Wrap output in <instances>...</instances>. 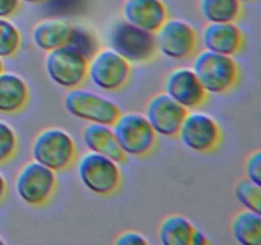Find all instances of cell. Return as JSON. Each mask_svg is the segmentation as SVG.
I'll use <instances>...</instances> for the list:
<instances>
[{
	"instance_id": "cell-11",
	"label": "cell",
	"mask_w": 261,
	"mask_h": 245,
	"mask_svg": "<svg viewBox=\"0 0 261 245\" xmlns=\"http://www.w3.org/2000/svg\"><path fill=\"white\" fill-rule=\"evenodd\" d=\"M155 47L163 56L172 60H184L195 53L198 33L190 23L182 19H166L154 33Z\"/></svg>"
},
{
	"instance_id": "cell-18",
	"label": "cell",
	"mask_w": 261,
	"mask_h": 245,
	"mask_svg": "<svg viewBox=\"0 0 261 245\" xmlns=\"http://www.w3.org/2000/svg\"><path fill=\"white\" fill-rule=\"evenodd\" d=\"M73 26L61 18H48L38 22L32 30V41L41 51L54 50L66 45Z\"/></svg>"
},
{
	"instance_id": "cell-30",
	"label": "cell",
	"mask_w": 261,
	"mask_h": 245,
	"mask_svg": "<svg viewBox=\"0 0 261 245\" xmlns=\"http://www.w3.org/2000/svg\"><path fill=\"white\" fill-rule=\"evenodd\" d=\"M7 180H5V178L3 176V174L0 173V202L4 199L5 194H7Z\"/></svg>"
},
{
	"instance_id": "cell-8",
	"label": "cell",
	"mask_w": 261,
	"mask_h": 245,
	"mask_svg": "<svg viewBox=\"0 0 261 245\" xmlns=\"http://www.w3.org/2000/svg\"><path fill=\"white\" fill-rule=\"evenodd\" d=\"M107 43L129 63H147L157 51L154 33L135 27L126 20L116 23L109 31Z\"/></svg>"
},
{
	"instance_id": "cell-27",
	"label": "cell",
	"mask_w": 261,
	"mask_h": 245,
	"mask_svg": "<svg viewBox=\"0 0 261 245\" xmlns=\"http://www.w3.org/2000/svg\"><path fill=\"white\" fill-rule=\"evenodd\" d=\"M115 244L119 245H145L148 240L137 231H125L117 236Z\"/></svg>"
},
{
	"instance_id": "cell-25",
	"label": "cell",
	"mask_w": 261,
	"mask_h": 245,
	"mask_svg": "<svg viewBox=\"0 0 261 245\" xmlns=\"http://www.w3.org/2000/svg\"><path fill=\"white\" fill-rule=\"evenodd\" d=\"M18 138L14 129L4 120H0V165L8 162L15 155Z\"/></svg>"
},
{
	"instance_id": "cell-19",
	"label": "cell",
	"mask_w": 261,
	"mask_h": 245,
	"mask_svg": "<svg viewBox=\"0 0 261 245\" xmlns=\"http://www.w3.org/2000/svg\"><path fill=\"white\" fill-rule=\"evenodd\" d=\"M261 213L242 209L237 212L231 222V232L234 241L241 245L261 244Z\"/></svg>"
},
{
	"instance_id": "cell-31",
	"label": "cell",
	"mask_w": 261,
	"mask_h": 245,
	"mask_svg": "<svg viewBox=\"0 0 261 245\" xmlns=\"http://www.w3.org/2000/svg\"><path fill=\"white\" fill-rule=\"evenodd\" d=\"M20 2L25 3V4H32V5H38V4H43V3L48 2V0H20Z\"/></svg>"
},
{
	"instance_id": "cell-9",
	"label": "cell",
	"mask_w": 261,
	"mask_h": 245,
	"mask_svg": "<svg viewBox=\"0 0 261 245\" xmlns=\"http://www.w3.org/2000/svg\"><path fill=\"white\" fill-rule=\"evenodd\" d=\"M56 189V173L37 161L22 166L15 178V191L20 201L31 207L43 206Z\"/></svg>"
},
{
	"instance_id": "cell-16",
	"label": "cell",
	"mask_w": 261,
	"mask_h": 245,
	"mask_svg": "<svg viewBox=\"0 0 261 245\" xmlns=\"http://www.w3.org/2000/svg\"><path fill=\"white\" fill-rule=\"evenodd\" d=\"M82 139L87 150L106 156L117 163H121L126 157L117 143L111 125L88 122L82 132Z\"/></svg>"
},
{
	"instance_id": "cell-20",
	"label": "cell",
	"mask_w": 261,
	"mask_h": 245,
	"mask_svg": "<svg viewBox=\"0 0 261 245\" xmlns=\"http://www.w3.org/2000/svg\"><path fill=\"white\" fill-rule=\"evenodd\" d=\"M195 227L182 214H170L162 219L158 229V239L163 245H190Z\"/></svg>"
},
{
	"instance_id": "cell-14",
	"label": "cell",
	"mask_w": 261,
	"mask_h": 245,
	"mask_svg": "<svg viewBox=\"0 0 261 245\" xmlns=\"http://www.w3.org/2000/svg\"><path fill=\"white\" fill-rule=\"evenodd\" d=\"M122 15L127 23L150 33L157 32L168 18L162 0H125Z\"/></svg>"
},
{
	"instance_id": "cell-29",
	"label": "cell",
	"mask_w": 261,
	"mask_h": 245,
	"mask_svg": "<svg viewBox=\"0 0 261 245\" xmlns=\"http://www.w3.org/2000/svg\"><path fill=\"white\" fill-rule=\"evenodd\" d=\"M208 242H209L208 237H206V235L204 234L203 231L194 229L193 235H191L190 245H205L208 244Z\"/></svg>"
},
{
	"instance_id": "cell-22",
	"label": "cell",
	"mask_w": 261,
	"mask_h": 245,
	"mask_svg": "<svg viewBox=\"0 0 261 245\" xmlns=\"http://www.w3.org/2000/svg\"><path fill=\"white\" fill-rule=\"evenodd\" d=\"M234 197L244 209L261 213V186L247 179L237 181L234 185Z\"/></svg>"
},
{
	"instance_id": "cell-5",
	"label": "cell",
	"mask_w": 261,
	"mask_h": 245,
	"mask_svg": "<svg viewBox=\"0 0 261 245\" xmlns=\"http://www.w3.org/2000/svg\"><path fill=\"white\" fill-rule=\"evenodd\" d=\"M64 107L71 116L87 122L112 125L121 111L109 97L81 87L69 89L64 97Z\"/></svg>"
},
{
	"instance_id": "cell-23",
	"label": "cell",
	"mask_w": 261,
	"mask_h": 245,
	"mask_svg": "<svg viewBox=\"0 0 261 245\" xmlns=\"http://www.w3.org/2000/svg\"><path fill=\"white\" fill-rule=\"evenodd\" d=\"M20 32L8 18H0V58H12L20 46Z\"/></svg>"
},
{
	"instance_id": "cell-4",
	"label": "cell",
	"mask_w": 261,
	"mask_h": 245,
	"mask_svg": "<svg viewBox=\"0 0 261 245\" xmlns=\"http://www.w3.org/2000/svg\"><path fill=\"white\" fill-rule=\"evenodd\" d=\"M76 175L84 188L102 197L115 193L121 183L119 163L91 151L79 158L76 163Z\"/></svg>"
},
{
	"instance_id": "cell-15",
	"label": "cell",
	"mask_w": 261,
	"mask_h": 245,
	"mask_svg": "<svg viewBox=\"0 0 261 245\" xmlns=\"http://www.w3.org/2000/svg\"><path fill=\"white\" fill-rule=\"evenodd\" d=\"M204 50L233 56L244 45V33L239 26L231 23H208L201 32Z\"/></svg>"
},
{
	"instance_id": "cell-13",
	"label": "cell",
	"mask_w": 261,
	"mask_h": 245,
	"mask_svg": "<svg viewBox=\"0 0 261 245\" xmlns=\"http://www.w3.org/2000/svg\"><path fill=\"white\" fill-rule=\"evenodd\" d=\"M165 93L186 110H194L206 101L208 93L190 68H176L165 81Z\"/></svg>"
},
{
	"instance_id": "cell-12",
	"label": "cell",
	"mask_w": 261,
	"mask_h": 245,
	"mask_svg": "<svg viewBox=\"0 0 261 245\" xmlns=\"http://www.w3.org/2000/svg\"><path fill=\"white\" fill-rule=\"evenodd\" d=\"M188 110L166 93H158L148 101L144 116L160 137H177Z\"/></svg>"
},
{
	"instance_id": "cell-2",
	"label": "cell",
	"mask_w": 261,
	"mask_h": 245,
	"mask_svg": "<svg viewBox=\"0 0 261 245\" xmlns=\"http://www.w3.org/2000/svg\"><path fill=\"white\" fill-rule=\"evenodd\" d=\"M32 157L41 165L53 171H63L74 162L76 145L73 137L61 128H46L35 137Z\"/></svg>"
},
{
	"instance_id": "cell-10",
	"label": "cell",
	"mask_w": 261,
	"mask_h": 245,
	"mask_svg": "<svg viewBox=\"0 0 261 245\" xmlns=\"http://www.w3.org/2000/svg\"><path fill=\"white\" fill-rule=\"evenodd\" d=\"M177 137L188 150L195 153H208L219 145L222 132L214 117L194 109L186 112Z\"/></svg>"
},
{
	"instance_id": "cell-34",
	"label": "cell",
	"mask_w": 261,
	"mask_h": 245,
	"mask_svg": "<svg viewBox=\"0 0 261 245\" xmlns=\"http://www.w3.org/2000/svg\"><path fill=\"white\" fill-rule=\"evenodd\" d=\"M4 240H3V237L2 236H0V245H3V244H4Z\"/></svg>"
},
{
	"instance_id": "cell-17",
	"label": "cell",
	"mask_w": 261,
	"mask_h": 245,
	"mask_svg": "<svg viewBox=\"0 0 261 245\" xmlns=\"http://www.w3.org/2000/svg\"><path fill=\"white\" fill-rule=\"evenodd\" d=\"M30 88L24 79L13 71L0 73V114H17L27 105Z\"/></svg>"
},
{
	"instance_id": "cell-28",
	"label": "cell",
	"mask_w": 261,
	"mask_h": 245,
	"mask_svg": "<svg viewBox=\"0 0 261 245\" xmlns=\"http://www.w3.org/2000/svg\"><path fill=\"white\" fill-rule=\"evenodd\" d=\"M20 0H0V18H9L19 9Z\"/></svg>"
},
{
	"instance_id": "cell-26",
	"label": "cell",
	"mask_w": 261,
	"mask_h": 245,
	"mask_svg": "<svg viewBox=\"0 0 261 245\" xmlns=\"http://www.w3.org/2000/svg\"><path fill=\"white\" fill-rule=\"evenodd\" d=\"M245 175L247 180L261 186V152L255 151L245 162Z\"/></svg>"
},
{
	"instance_id": "cell-1",
	"label": "cell",
	"mask_w": 261,
	"mask_h": 245,
	"mask_svg": "<svg viewBox=\"0 0 261 245\" xmlns=\"http://www.w3.org/2000/svg\"><path fill=\"white\" fill-rule=\"evenodd\" d=\"M194 73L208 94H222L236 86L240 69L232 56L203 50L193 61Z\"/></svg>"
},
{
	"instance_id": "cell-3",
	"label": "cell",
	"mask_w": 261,
	"mask_h": 245,
	"mask_svg": "<svg viewBox=\"0 0 261 245\" xmlns=\"http://www.w3.org/2000/svg\"><path fill=\"white\" fill-rule=\"evenodd\" d=\"M111 128L125 156L143 157L149 155L155 147L158 135L143 114H120Z\"/></svg>"
},
{
	"instance_id": "cell-24",
	"label": "cell",
	"mask_w": 261,
	"mask_h": 245,
	"mask_svg": "<svg viewBox=\"0 0 261 245\" xmlns=\"http://www.w3.org/2000/svg\"><path fill=\"white\" fill-rule=\"evenodd\" d=\"M66 45L75 48L81 54H83L88 60L98 50V45H97V40L94 38V36L87 28L79 27V26L78 27H74L73 26L70 37H69Z\"/></svg>"
},
{
	"instance_id": "cell-32",
	"label": "cell",
	"mask_w": 261,
	"mask_h": 245,
	"mask_svg": "<svg viewBox=\"0 0 261 245\" xmlns=\"http://www.w3.org/2000/svg\"><path fill=\"white\" fill-rule=\"evenodd\" d=\"M3 70H4V64H3V59L0 58V73H2Z\"/></svg>"
},
{
	"instance_id": "cell-33",
	"label": "cell",
	"mask_w": 261,
	"mask_h": 245,
	"mask_svg": "<svg viewBox=\"0 0 261 245\" xmlns=\"http://www.w3.org/2000/svg\"><path fill=\"white\" fill-rule=\"evenodd\" d=\"M240 3H250V2H254V0H239Z\"/></svg>"
},
{
	"instance_id": "cell-6",
	"label": "cell",
	"mask_w": 261,
	"mask_h": 245,
	"mask_svg": "<svg viewBox=\"0 0 261 245\" xmlns=\"http://www.w3.org/2000/svg\"><path fill=\"white\" fill-rule=\"evenodd\" d=\"M88 59L68 45L47 51L45 71L53 83L65 89L81 87L87 79Z\"/></svg>"
},
{
	"instance_id": "cell-21",
	"label": "cell",
	"mask_w": 261,
	"mask_h": 245,
	"mask_svg": "<svg viewBox=\"0 0 261 245\" xmlns=\"http://www.w3.org/2000/svg\"><path fill=\"white\" fill-rule=\"evenodd\" d=\"M199 10L206 23L236 22L242 13L239 0H200Z\"/></svg>"
},
{
	"instance_id": "cell-7",
	"label": "cell",
	"mask_w": 261,
	"mask_h": 245,
	"mask_svg": "<svg viewBox=\"0 0 261 245\" xmlns=\"http://www.w3.org/2000/svg\"><path fill=\"white\" fill-rule=\"evenodd\" d=\"M132 65L112 48L97 50L88 60L87 78L99 91L115 92L129 82Z\"/></svg>"
}]
</instances>
